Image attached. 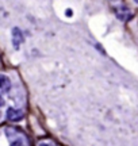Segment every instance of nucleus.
Wrapping results in <instances>:
<instances>
[{
	"label": "nucleus",
	"mask_w": 138,
	"mask_h": 146,
	"mask_svg": "<svg viewBox=\"0 0 138 146\" xmlns=\"http://www.w3.org/2000/svg\"><path fill=\"white\" fill-rule=\"evenodd\" d=\"M25 41V36L22 34V31L18 29V27H14L12 29V45L15 49H19L22 46V43Z\"/></svg>",
	"instance_id": "nucleus-1"
},
{
	"label": "nucleus",
	"mask_w": 138,
	"mask_h": 146,
	"mask_svg": "<svg viewBox=\"0 0 138 146\" xmlns=\"http://www.w3.org/2000/svg\"><path fill=\"white\" fill-rule=\"evenodd\" d=\"M7 119L11 122H19L23 119V112L21 110L16 108H8L7 110Z\"/></svg>",
	"instance_id": "nucleus-2"
},
{
	"label": "nucleus",
	"mask_w": 138,
	"mask_h": 146,
	"mask_svg": "<svg viewBox=\"0 0 138 146\" xmlns=\"http://www.w3.org/2000/svg\"><path fill=\"white\" fill-rule=\"evenodd\" d=\"M11 89V80L4 74H0V92H8Z\"/></svg>",
	"instance_id": "nucleus-3"
},
{
	"label": "nucleus",
	"mask_w": 138,
	"mask_h": 146,
	"mask_svg": "<svg viewBox=\"0 0 138 146\" xmlns=\"http://www.w3.org/2000/svg\"><path fill=\"white\" fill-rule=\"evenodd\" d=\"M118 16H119V19L121 21H127L129 18L131 16V14H130V11L126 8V7H121L119 10H118Z\"/></svg>",
	"instance_id": "nucleus-4"
},
{
	"label": "nucleus",
	"mask_w": 138,
	"mask_h": 146,
	"mask_svg": "<svg viewBox=\"0 0 138 146\" xmlns=\"http://www.w3.org/2000/svg\"><path fill=\"white\" fill-rule=\"evenodd\" d=\"M11 146H25V145H23L21 141H14L12 143H11Z\"/></svg>",
	"instance_id": "nucleus-5"
},
{
	"label": "nucleus",
	"mask_w": 138,
	"mask_h": 146,
	"mask_svg": "<svg viewBox=\"0 0 138 146\" xmlns=\"http://www.w3.org/2000/svg\"><path fill=\"white\" fill-rule=\"evenodd\" d=\"M1 106H4V99H3L1 95H0V107H1Z\"/></svg>",
	"instance_id": "nucleus-6"
},
{
	"label": "nucleus",
	"mask_w": 138,
	"mask_h": 146,
	"mask_svg": "<svg viewBox=\"0 0 138 146\" xmlns=\"http://www.w3.org/2000/svg\"><path fill=\"white\" fill-rule=\"evenodd\" d=\"M134 1H135V3H137V4H138V0H134Z\"/></svg>",
	"instance_id": "nucleus-7"
}]
</instances>
